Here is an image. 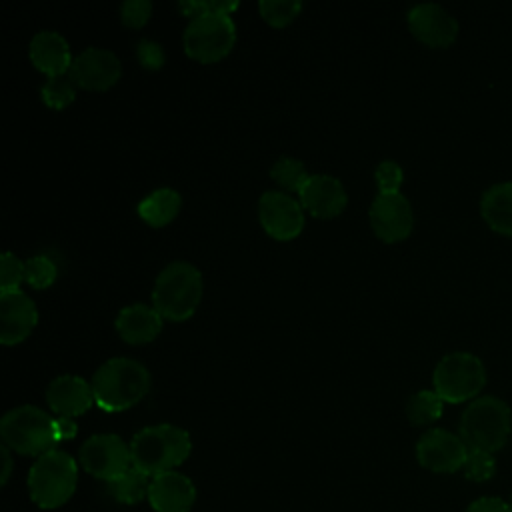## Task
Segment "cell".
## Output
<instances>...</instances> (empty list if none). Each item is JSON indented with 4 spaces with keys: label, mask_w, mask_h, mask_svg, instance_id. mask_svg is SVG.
Segmentation results:
<instances>
[{
    "label": "cell",
    "mask_w": 512,
    "mask_h": 512,
    "mask_svg": "<svg viewBox=\"0 0 512 512\" xmlns=\"http://www.w3.org/2000/svg\"><path fill=\"white\" fill-rule=\"evenodd\" d=\"M94 402L106 412H122L138 404L150 390L148 368L126 356H116L96 368L92 380Z\"/></svg>",
    "instance_id": "cell-1"
},
{
    "label": "cell",
    "mask_w": 512,
    "mask_h": 512,
    "mask_svg": "<svg viewBox=\"0 0 512 512\" xmlns=\"http://www.w3.org/2000/svg\"><path fill=\"white\" fill-rule=\"evenodd\" d=\"M192 450L188 432L174 424H154L138 430L130 440L132 466L148 476L176 470Z\"/></svg>",
    "instance_id": "cell-2"
},
{
    "label": "cell",
    "mask_w": 512,
    "mask_h": 512,
    "mask_svg": "<svg viewBox=\"0 0 512 512\" xmlns=\"http://www.w3.org/2000/svg\"><path fill=\"white\" fill-rule=\"evenodd\" d=\"M202 290V272L186 260H176L162 268V272L156 276L152 306L162 318L182 322L196 312L202 300Z\"/></svg>",
    "instance_id": "cell-3"
},
{
    "label": "cell",
    "mask_w": 512,
    "mask_h": 512,
    "mask_svg": "<svg viewBox=\"0 0 512 512\" xmlns=\"http://www.w3.org/2000/svg\"><path fill=\"white\" fill-rule=\"evenodd\" d=\"M460 438L470 450L498 452L512 432L510 406L492 394L474 398L460 416Z\"/></svg>",
    "instance_id": "cell-4"
},
{
    "label": "cell",
    "mask_w": 512,
    "mask_h": 512,
    "mask_svg": "<svg viewBox=\"0 0 512 512\" xmlns=\"http://www.w3.org/2000/svg\"><path fill=\"white\" fill-rule=\"evenodd\" d=\"M78 482V464L64 450H48L38 456L28 472V494L38 508L54 510L66 504Z\"/></svg>",
    "instance_id": "cell-5"
},
{
    "label": "cell",
    "mask_w": 512,
    "mask_h": 512,
    "mask_svg": "<svg viewBox=\"0 0 512 512\" xmlns=\"http://www.w3.org/2000/svg\"><path fill=\"white\" fill-rule=\"evenodd\" d=\"M0 436L10 450L36 458L60 442L56 418L32 404L8 410L0 420Z\"/></svg>",
    "instance_id": "cell-6"
},
{
    "label": "cell",
    "mask_w": 512,
    "mask_h": 512,
    "mask_svg": "<svg viewBox=\"0 0 512 512\" xmlns=\"http://www.w3.org/2000/svg\"><path fill=\"white\" fill-rule=\"evenodd\" d=\"M434 392L450 404L478 398L486 384V368L472 352H450L440 358L432 372Z\"/></svg>",
    "instance_id": "cell-7"
},
{
    "label": "cell",
    "mask_w": 512,
    "mask_h": 512,
    "mask_svg": "<svg viewBox=\"0 0 512 512\" xmlns=\"http://www.w3.org/2000/svg\"><path fill=\"white\" fill-rule=\"evenodd\" d=\"M236 42V24L230 14L208 12L190 18L182 34L184 50L190 58L210 64L222 60Z\"/></svg>",
    "instance_id": "cell-8"
},
{
    "label": "cell",
    "mask_w": 512,
    "mask_h": 512,
    "mask_svg": "<svg viewBox=\"0 0 512 512\" xmlns=\"http://www.w3.org/2000/svg\"><path fill=\"white\" fill-rule=\"evenodd\" d=\"M80 466L94 478L110 482L132 466L130 444L118 434H94L80 446Z\"/></svg>",
    "instance_id": "cell-9"
},
{
    "label": "cell",
    "mask_w": 512,
    "mask_h": 512,
    "mask_svg": "<svg viewBox=\"0 0 512 512\" xmlns=\"http://www.w3.org/2000/svg\"><path fill=\"white\" fill-rule=\"evenodd\" d=\"M258 220L274 240H292L304 228V208L282 190H266L258 200Z\"/></svg>",
    "instance_id": "cell-10"
},
{
    "label": "cell",
    "mask_w": 512,
    "mask_h": 512,
    "mask_svg": "<svg viewBox=\"0 0 512 512\" xmlns=\"http://www.w3.org/2000/svg\"><path fill=\"white\" fill-rule=\"evenodd\" d=\"M468 456V446L460 434L448 432L444 428L426 430L416 442V458L420 466L430 472L450 474L464 466Z\"/></svg>",
    "instance_id": "cell-11"
},
{
    "label": "cell",
    "mask_w": 512,
    "mask_h": 512,
    "mask_svg": "<svg viewBox=\"0 0 512 512\" xmlns=\"http://www.w3.org/2000/svg\"><path fill=\"white\" fill-rule=\"evenodd\" d=\"M368 218L374 234L384 242H400L414 228L412 204L402 192H378Z\"/></svg>",
    "instance_id": "cell-12"
},
{
    "label": "cell",
    "mask_w": 512,
    "mask_h": 512,
    "mask_svg": "<svg viewBox=\"0 0 512 512\" xmlns=\"http://www.w3.org/2000/svg\"><path fill=\"white\" fill-rule=\"evenodd\" d=\"M120 74V58L112 50L98 46H88L76 54L68 70L74 84L86 90H106L118 82Z\"/></svg>",
    "instance_id": "cell-13"
},
{
    "label": "cell",
    "mask_w": 512,
    "mask_h": 512,
    "mask_svg": "<svg viewBox=\"0 0 512 512\" xmlns=\"http://www.w3.org/2000/svg\"><path fill=\"white\" fill-rule=\"evenodd\" d=\"M410 32L432 48H446L458 36V20L436 2H420L408 10Z\"/></svg>",
    "instance_id": "cell-14"
},
{
    "label": "cell",
    "mask_w": 512,
    "mask_h": 512,
    "mask_svg": "<svg viewBox=\"0 0 512 512\" xmlns=\"http://www.w3.org/2000/svg\"><path fill=\"white\" fill-rule=\"evenodd\" d=\"M38 310L34 300L22 292H0V342L6 346L22 342L36 326Z\"/></svg>",
    "instance_id": "cell-15"
},
{
    "label": "cell",
    "mask_w": 512,
    "mask_h": 512,
    "mask_svg": "<svg viewBox=\"0 0 512 512\" xmlns=\"http://www.w3.org/2000/svg\"><path fill=\"white\" fill-rule=\"evenodd\" d=\"M298 198L302 208L316 218H334L348 204L344 184L330 174H310L300 188Z\"/></svg>",
    "instance_id": "cell-16"
},
{
    "label": "cell",
    "mask_w": 512,
    "mask_h": 512,
    "mask_svg": "<svg viewBox=\"0 0 512 512\" xmlns=\"http://www.w3.org/2000/svg\"><path fill=\"white\" fill-rule=\"evenodd\" d=\"M148 502L156 512H190L196 502V486L182 472H162L150 480Z\"/></svg>",
    "instance_id": "cell-17"
},
{
    "label": "cell",
    "mask_w": 512,
    "mask_h": 512,
    "mask_svg": "<svg viewBox=\"0 0 512 512\" xmlns=\"http://www.w3.org/2000/svg\"><path fill=\"white\" fill-rule=\"evenodd\" d=\"M46 402L56 416L76 418L94 404L92 384L74 374L56 376L46 388Z\"/></svg>",
    "instance_id": "cell-18"
},
{
    "label": "cell",
    "mask_w": 512,
    "mask_h": 512,
    "mask_svg": "<svg viewBox=\"0 0 512 512\" xmlns=\"http://www.w3.org/2000/svg\"><path fill=\"white\" fill-rule=\"evenodd\" d=\"M32 64L50 76H62L68 74L72 66V52L68 40L56 32V30H40L32 36L30 48H28Z\"/></svg>",
    "instance_id": "cell-19"
},
{
    "label": "cell",
    "mask_w": 512,
    "mask_h": 512,
    "mask_svg": "<svg viewBox=\"0 0 512 512\" xmlns=\"http://www.w3.org/2000/svg\"><path fill=\"white\" fill-rule=\"evenodd\" d=\"M162 316L154 306L136 302L130 306H124L116 320V332L120 334V338L128 344H146L152 342L160 330H162Z\"/></svg>",
    "instance_id": "cell-20"
},
{
    "label": "cell",
    "mask_w": 512,
    "mask_h": 512,
    "mask_svg": "<svg viewBox=\"0 0 512 512\" xmlns=\"http://www.w3.org/2000/svg\"><path fill=\"white\" fill-rule=\"evenodd\" d=\"M480 214L492 230L512 236V182L488 186L480 198Z\"/></svg>",
    "instance_id": "cell-21"
},
{
    "label": "cell",
    "mask_w": 512,
    "mask_h": 512,
    "mask_svg": "<svg viewBox=\"0 0 512 512\" xmlns=\"http://www.w3.org/2000/svg\"><path fill=\"white\" fill-rule=\"evenodd\" d=\"M180 206H182L180 194L174 188L162 186L152 190L148 196H144L138 202V216L146 224L154 228H162L176 218V214L180 212Z\"/></svg>",
    "instance_id": "cell-22"
},
{
    "label": "cell",
    "mask_w": 512,
    "mask_h": 512,
    "mask_svg": "<svg viewBox=\"0 0 512 512\" xmlns=\"http://www.w3.org/2000/svg\"><path fill=\"white\" fill-rule=\"evenodd\" d=\"M150 476L144 474L142 470L130 466L124 474L116 476L114 480L106 482L108 494L120 502V504H138L144 498H148L150 490Z\"/></svg>",
    "instance_id": "cell-23"
},
{
    "label": "cell",
    "mask_w": 512,
    "mask_h": 512,
    "mask_svg": "<svg viewBox=\"0 0 512 512\" xmlns=\"http://www.w3.org/2000/svg\"><path fill=\"white\" fill-rule=\"evenodd\" d=\"M444 400L434 390H418L408 398L406 416L414 426H426L442 416Z\"/></svg>",
    "instance_id": "cell-24"
},
{
    "label": "cell",
    "mask_w": 512,
    "mask_h": 512,
    "mask_svg": "<svg viewBox=\"0 0 512 512\" xmlns=\"http://www.w3.org/2000/svg\"><path fill=\"white\" fill-rule=\"evenodd\" d=\"M308 170L306 166L292 156H282L278 158L272 168H270V178L284 190L288 192H300L304 182L308 180Z\"/></svg>",
    "instance_id": "cell-25"
},
{
    "label": "cell",
    "mask_w": 512,
    "mask_h": 512,
    "mask_svg": "<svg viewBox=\"0 0 512 512\" xmlns=\"http://www.w3.org/2000/svg\"><path fill=\"white\" fill-rule=\"evenodd\" d=\"M40 96H42V102L48 108L62 110V108H66L68 104L74 102V98H76V84H74V80L68 74L50 76L42 84Z\"/></svg>",
    "instance_id": "cell-26"
},
{
    "label": "cell",
    "mask_w": 512,
    "mask_h": 512,
    "mask_svg": "<svg viewBox=\"0 0 512 512\" xmlns=\"http://www.w3.org/2000/svg\"><path fill=\"white\" fill-rule=\"evenodd\" d=\"M58 276V268L50 256L36 254L24 260V282L36 290L48 288L54 284Z\"/></svg>",
    "instance_id": "cell-27"
},
{
    "label": "cell",
    "mask_w": 512,
    "mask_h": 512,
    "mask_svg": "<svg viewBox=\"0 0 512 512\" xmlns=\"http://www.w3.org/2000/svg\"><path fill=\"white\" fill-rule=\"evenodd\" d=\"M260 16L276 28L290 24L302 10L300 0H260L258 2Z\"/></svg>",
    "instance_id": "cell-28"
},
{
    "label": "cell",
    "mask_w": 512,
    "mask_h": 512,
    "mask_svg": "<svg viewBox=\"0 0 512 512\" xmlns=\"http://www.w3.org/2000/svg\"><path fill=\"white\" fill-rule=\"evenodd\" d=\"M464 476L472 482H486L496 474V458L492 452H484V450H470L468 448V456L466 462L462 466Z\"/></svg>",
    "instance_id": "cell-29"
},
{
    "label": "cell",
    "mask_w": 512,
    "mask_h": 512,
    "mask_svg": "<svg viewBox=\"0 0 512 512\" xmlns=\"http://www.w3.org/2000/svg\"><path fill=\"white\" fill-rule=\"evenodd\" d=\"M22 280H24V262L12 252H4L0 258V292L20 290Z\"/></svg>",
    "instance_id": "cell-30"
},
{
    "label": "cell",
    "mask_w": 512,
    "mask_h": 512,
    "mask_svg": "<svg viewBox=\"0 0 512 512\" xmlns=\"http://www.w3.org/2000/svg\"><path fill=\"white\" fill-rule=\"evenodd\" d=\"M374 180H376L378 192H400L404 172L398 162L382 160L374 170Z\"/></svg>",
    "instance_id": "cell-31"
},
{
    "label": "cell",
    "mask_w": 512,
    "mask_h": 512,
    "mask_svg": "<svg viewBox=\"0 0 512 512\" xmlns=\"http://www.w3.org/2000/svg\"><path fill=\"white\" fill-rule=\"evenodd\" d=\"M238 6L240 4L236 0H182V2H178V8L190 18H194L198 14H208V12L230 14Z\"/></svg>",
    "instance_id": "cell-32"
},
{
    "label": "cell",
    "mask_w": 512,
    "mask_h": 512,
    "mask_svg": "<svg viewBox=\"0 0 512 512\" xmlns=\"http://www.w3.org/2000/svg\"><path fill=\"white\" fill-rule=\"evenodd\" d=\"M152 16V2L150 0H124L120 4V20L124 26L140 28Z\"/></svg>",
    "instance_id": "cell-33"
},
{
    "label": "cell",
    "mask_w": 512,
    "mask_h": 512,
    "mask_svg": "<svg viewBox=\"0 0 512 512\" xmlns=\"http://www.w3.org/2000/svg\"><path fill=\"white\" fill-rule=\"evenodd\" d=\"M136 58L148 70H160L166 62V52L162 44L154 40H140L136 44Z\"/></svg>",
    "instance_id": "cell-34"
},
{
    "label": "cell",
    "mask_w": 512,
    "mask_h": 512,
    "mask_svg": "<svg viewBox=\"0 0 512 512\" xmlns=\"http://www.w3.org/2000/svg\"><path fill=\"white\" fill-rule=\"evenodd\" d=\"M466 512H510L508 502H504L502 498L496 496H482L478 500H474Z\"/></svg>",
    "instance_id": "cell-35"
},
{
    "label": "cell",
    "mask_w": 512,
    "mask_h": 512,
    "mask_svg": "<svg viewBox=\"0 0 512 512\" xmlns=\"http://www.w3.org/2000/svg\"><path fill=\"white\" fill-rule=\"evenodd\" d=\"M0 454H2V484L8 482L10 478V472H12V456H10V448L6 444H2L0 448Z\"/></svg>",
    "instance_id": "cell-36"
},
{
    "label": "cell",
    "mask_w": 512,
    "mask_h": 512,
    "mask_svg": "<svg viewBox=\"0 0 512 512\" xmlns=\"http://www.w3.org/2000/svg\"><path fill=\"white\" fill-rule=\"evenodd\" d=\"M508 506H510V512H512V494H510V498H508Z\"/></svg>",
    "instance_id": "cell-37"
}]
</instances>
